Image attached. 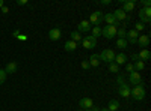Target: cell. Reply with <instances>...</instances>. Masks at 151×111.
Returning a JSON list of instances; mask_svg holds the SVG:
<instances>
[{
  "label": "cell",
  "mask_w": 151,
  "mask_h": 111,
  "mask_svg": "<svg viewBox=\"0 0 151 111\" xmlns=\"http://www.w3.org/2000/svg\"><path fill=\"white\" fill-rule=\"evenodd\" d=\"M130 96L133 98L134 101H142L144 98H145V89H144V86L142 84L134 86V87L130 90Z\"/></svg>",
  "instance_id": "6da1fadb"
},
{
  "label": "cell",
  "mask_w": 151,
  "mask_h": 111,
  "mask_svg": "<svg viewBox=\"0 0 151 111\" xmlns=\"http://www.w3.org/2000/svg\"><path fill=\"white\" fill-rule=\"evenodd\" d=\"M100 56V60H103V62H106V63H113V60H115V51L113 50H103L101 53L98 54Z\"/></svg>",
  "instance_id": "7a4b0ae2"
},
{
  "label": "cell",
  "mask_w": 151,
  "mask_h": 111,
  "mask_svg": "<svg viewBox=\"0 0 151 111\" xmlns=\"http://www.w3.org/2000/svg\"><path fill=\"white\" fill-rule=\"evenodd\" d=\"M103 17H104V14L101 11H94L92 14H91V17H89V24H94V26H98L100 23L103 21Z\"/></svg>",
  "instance_id": "3957f363"
},
{
  "label": "cell",
  "mask_w": 151,
  "mask_h": 111,
  "mask_svg": "<svg viewBox=\"0 0 151 111\" xmlns=\"http://www.w3.org/2000/svg\"><path fill=\"white\" fill-rule=\"evenodd\" d=\"M101 36H104L106 39H113L116 36V27L113 26H106L101 29Z\"/></svg>",
  "instance_id": "277c9868"
},
{
  "label": "cell",
  "mask_w": 151,
  "mask_h": 111,
  "mask_svg": "<svg viewBox=\"0 0 151 111\" xmlns=\"http://www.w3.org/2000/svg\"><path fill=\"white\" fill-rule=\"evenodd\" d=\"M82 45H83V48H86V50H92V48H95V45H97V39L94 38V36H86V38L82 41Z\"/></svg>",
  "instance_id": "5b68a950"
},
{
  "label": "cell",
  "mask_w": 151,
  "mask_h": 111,
  "mask_svg": "<svg viewBox=\"0 0 151 111\" xmlns=\"http://www.w3.org/2000/svg\"><path fill=\"white\" fill-rule=\"evenodd\" d=\"M137 38H139V33H137L134 29L125 32V41L130 44H137Z\"/></svg>",
  "instance_id": "8992f818"
},
{
  "label": "cell",
  "mask_w": 151,
  "mask_h": 111,
  "mask_svg": "<svg viewBox=\"0 0 151 111\" xmlns=\"http://www.w3.org/2000/svg\"><path fill=\"white\" fill-rule=\"evenodd\" d=\"M139 18H141V23H150L151 21V9L150 8H144V9H141V12H139Z\"/></svg>",
  "instance_id": "52a82bcc"
},
{
  "label": "cell",
  "mask_w": 151,
  "mask_h": 111,
  "mask_svg": "<svg viewBox=\"0 0 151 111\" xmlns=\"http://www.w3.org/2000/svg\"><path fill=\"white\" fill-rule=\"evenodd\" d=\"M79 105L82 110H91L94 107V101L91 99V98H82V99L79 101Z\"/></svg>",
  "instance_id": "ba28073f"
},
{
  "label": "cell",
  "mask_w": 151,
  "mask_h": 111,
  "mask_svg": "<svg viewBox=\"0 0 151 111\" xmlns=\"http://www.w3.org/2000/svg\"><path fill=\"white\" fill-rule=\"evenodd\" d=\"M89 30H91V24H89V21H88V20L80 21V24L77 26V32H79V33H86V32H89Z\"/></svg>",
  "instance_id": "9c48e42d"
},
{
  "label": "cell",
  "mask_w": 151,
  "mask_h": 111,
  "mask_svg": "<svg viewBox=\"0 0 151 111\" xmlns=\"http://www.w3.org/2000/svg\"><path fill=\"white\" fill-rule=\"evenodd\" d=\"M130 83L134 84V86L142 84V77H141V74H139V72H136V71L130 72Z\"/></svg>",
  "instance_id": "30bf717a"
},
{
  "label": "cell",
  "mask_w": 151,
  "mask_h": 111,
  "mask_svg": "<svg viewBox=\"0 0 151 111\" xmlns=\"http://www.w3.org/2000/svg\"><path fill=\"white\" fill-rule=\"evenodd\" d=\"M112 14H113V17L116 18V21H118V23H119V21H124V20H127V18H129V17H127V14H125V12H124L121 8H118L116 11H113Z\"/></svg>",
  "instance_id": "8fae6325"
},
{
  "label": "cell",
  "mask_w": 151,
  "mask_h": 111,
  "mask_svg": "<svg viewBox=\"0 0 151 111\" xmlns=\"http://www.w3.org/2000/svg\"><path fill=\"white\" fill-rule=\"evenodd\" d=\"M103 20L107 23V26H113V27H116V24H118V21H116V18L113 17V14L112 12H109V14H106L104 17H103Z\"/></svg>",
  "instance_id": "7c38bea8"
},
{
  "label": "cell",
  "mask_w": 151,
  "mask_h": 111,
  "mask_svg": "<svg viewBox=\"0 0 151 111\" xmlns=\"http://www.w3.org/2000/svg\"><path fill=\"white\" fill-rule=\"evenodd\" d=\"M118 93L119 96L122 98H130V87H129V84H122L118 87Z\"/></svg>",
  "instance_id": "4fadbf2b"
},
{
  "label": "cell",
  "mask_w": 151,
  "mask_h": 111,
  "mask_svg": "<svg viewBox=\"0 0 151 111\" xmlns=\"http://www.w3.org/2000/svg\"><path fill=\"white\" fill-rule=\"evenodd\" d=\"M113 63H116L118 66L119 65H125V63H127V56H125L124 53L115 54V60H113Z\"/></svg>",
  "instance_id": "5bb4252c"
},
{
  "label": "cell",
  "mask_w": 151,
  "mask_h": 111,
  "mask_svg": "<svg viewBox=\"0 0 151 111\" xmlns=\"http://www.w3.org/2000/svg\"><path fill=\"white\" fill-rule=\"evenodd\" d=\"M125 14L127 12H132L133 9H134V2L133 0H125V2H122V8H121Z\"/></svg>",
  "instance_id": "9a60e30c"
},
{
  "label": "cell",
  "mask_w": 151,
  "mask_h": 111,
  "mask_svg": "<svg viewBox=\"0 0 151 111\" xmlns=\"http://www.w3.org/2000/svg\"><path fill=\"white\" fill-rule=\"evenodd\" d=\"M60 30L59 29H52L48 32V38H50V41H59L60 39Z\"/></svg>",
  "instance_id": "2e32d148"
},
{
  "label": "cell",
  "mask_w": 151,
  "mask_h": 111,
  "mask_svg": "<svg viewBox=\"0 0 151 111\" xmlns=\"http://www.w3.org/2000/svg\"><path fill=\"white\" fill-rule=\"evenodd\" d=\"M100 63H101V60H100V56L98 54H91L89 56V66H94V68H97Z\"/></svg>",
  "instance_id": "e0dca14e"
},
{
  "label": "cell",
  "mask_w": 151,
  "mask_h": 111,
  "mask_svg": "<svg viewBox=\"0 0 151 111\" xmlns=\"http://www.w3.org/2000/svg\"><path fill=\"white\" fill-rule=\"evenodd\" d=\"M137 44H139L142 48L148 47V45H150V36H148V35H142V36H139V38H137Z\"/></svg>",
  "instance_id": "ac0fdd59"
},
{
  "label": "cell",
  "mask_w": 151,
  "mask_h": 111,
  "mask_svg": "<svg viewBox=\"0 0 151 111\" xmlns=\"http://www.w3.org/2000/svg\"><path fill=\"white\" fill-rule=\"evenodd\" d=\"M17 68H18V65L15 63V62H9V63L6 65V68H5V72L6 74H14V72H17Z\"/></svg>",
  "instance_id": "d6986e66"
},
{
  "label": "cell",
  "mask_w": 151,
  "mask_h": 111,
  "mask_svg": "<svg viewBox=\"0 0 151 111\" xmlns=\"http://www.w3.org/2000/svg\"><path fill=\"white\" fill-rule=\"evenodd\" d=\"M64 48H65V51H71V53H73V51H76V48H77V44H76L74 41H71V39H70V41H67V42H65Z\"/></svg>",
  "instance_id": "ffe728a7"
},
{
  "label": "cell",
  "mask_w": 151,
  "mask_h": 111,
  "mask_svg": "<svg viewBox=\"0 0 151 111\" xmlns=\"http://www.w3.org/2000/svg\"><path fill=\"white\" fill-rule=\"evenodd\" d=\"M139 56V60H142V62H145V60H150V57H151V53H150V50H147V48H144V50L137 54Z\"/></svg>",
  "instance_id": "44dd1931"
},
{
  "label": "cell",
  "mask_w": 151,
  "mask_h": 111,
  "mask_svg": "<svg viewBox=\"0 0 151 111\" xmlns=\"http://www.w3.org/2000/svg\"><path fill=\"white\" fill-rule=\"evenodd\" d=\"M70 39H71V41H74L76 44H77V42H82V33H79L77 30L73 32V33L70 35Z\"/></svg>",
  "instance_id": "7402d4cb"
},
{
  "label": "cell",
  "mask_w": 151,
  "mask_h": 111,
  "mask_svg": "<svg viewBox=\"0 0 151 111\" xmlns=\"http://www.w3.org/2000/svg\"><path fill=\"white\" fill-rule=\"evenodd\" d=\"M118 108H119V102L115 101V99H112L109 102V105H107V110L109 111H118Z\"/></svg>",
  "instance_id": "603a6c76"
},
{
  "label": "cell",
  "mask_w": 151,
  "mask_h": 111,
  "mask_svg": "<svg viewBox=\"0 0 151 111\" xmlns=\"http://www.w3.org/2000/svg\"><path fill=\"white\" fill-rule=\"evenodd\" d=\"M133 66H134V71H136V72H141V71L145 68V62L137 60V62H134V63H133Z\"/></svg>",
  "instance_id": "cb8c5ba5"
},
{
  "label": "cell",
  "mask_w": 151,
  "mask_h": 111,
  "mask_svg": "<svg viewBox=\"0 0 151 111\" xmlns=\"http://www.w3.org/2000/svg\"><path fill=\"white\" fill-rule=\"evenodd\" d=\"M127 45H129V42L125 39H116V47L118 48H122L124 50V48H127Z\"/></svg>",
  "instance_id": "d4e9b609"
},
{
  "label": "cell",
  "mask_w": 151,
  "mask_h": 111,
  "mask_svg": "<svg viewBox=\"0 0 151 111\" xmlns=\"http://www.w3.org/2000/svg\"><path fill=\"white\" fill-rule=\"evenodd\" d=\"M92 36L97 39V36H101V27L100 26H94V29H92Z\"/></svg>",
  "instance_id": "484cf974"
},
{
  "label": "cell",
  "mask_w": 151,
  "mask_h": 111,
  "mask_svg": "<svg viewBox=\"0 0 151 111\" xmlns=\"http://www.w3.org/2000/svg\"><path fill=\"white\" fill-rule=\"evenodd\" d=\"M118 39H125V29H116Z\"/></svg>",
  "instance_id": "4316f807"
},
{
  "label": "cell",
  "mask_w": 151,
  "mask_h": 111,
  "mask_svg": "<svg viewBox=\"0 0 151 111\" xmlns=\"http://www.w3.org/2000/svg\"><path fill=\"white\" fill-rule=\"evenodd\" d=\"M6 77H8V74L5 72V69H0V84H3L6 81Z\"/></svg>",
  "instance_id": "83f0119b"
},
{
  "label": "cell",
  "mask_w": 151,
  "mask_h": 111,
  "mask_svg": "<svg viewBox=\"0 0 151 111\" xmlns=\"http://www.w3.org/2000/svg\"><path fill=\"white\" fill-rule=\"evenodd\" d=\"M109 71L110 72H119V66L116 63H110L109 65Z\"/></svg>",
  "instance_id": "f1b7e54d"
},
{
  "label": "cell",
  "mask_w": 151,
  "mask_h": 111,
  "mask_svg": "<svg viewBox=\"0 0 151 111\" xmlns=\"http://www.w3.org/2000/svg\"><path fill=\"white\" fill-rule=\"evenodd\" d=\"M144 29H145V24H144V23H141V21H139V23H136V27H134V30H136L137 33H139L141 30H144Z\"/></svg>",
  "instance_id": "f546056e"
},
{
  "label": "cell",
  "mask_w": 151,
  "mask_h": 111,
  "mask_svg": "<svg viewBox=\"0 0 151 111\" xmlns=\"http://www.w3.org/2000/svg\"><path fill=\"white\" fill-rule=\"evenodd\" d=\"M125 69H127V72H129V74L134 71V66H133V63H132V62H130V63H125Z\"/></svg>",
  "instance_id": "4dcf8cb0"
},
{
  "label": "cell",
  "mask_w": 151,
  "mask_h": 111,
  "mask_svg": "<svg viewBox=\"0 0 151 111\" xmlns=\"http://www.w3.org/2000/svg\"><path fill=\"white\" fill-rule=\"evenodd\" d=\"M82 68H83L85 71H88V69L91 68V66H89V62H88V60H83V62H82Z\"/></svg>",
  "instance_id": "1f68e13d"
},
{
  "label": "cell",
  "mask_w": 151,
  "mask_h": 111,
  "mask_svg": "<svg viewBox=\"0 0 151 111\" xmlns=\"http://www.w3.org/2000/svg\"><path fill=\"white\" fill-rule=\"evenodd\" d=\"M116 83H118L119 86L125 84V81H124V77H122V75H118V78H116Z\"/></svg>",
  "instance_id": "d6a6232c"
},
{
  "label": "cell",
  "mask_w": 151,
  "mask_h": 111,
  "mask_svg": "<svg viewBox=\"0 0 151 111\" xmlns=\"http://www.w3.org/2000/svg\"><path fill=\"white\" fill-rule=\"evenodd\" d=\"M17 5H18V6H26V5H27V2H26V0H18Z\"/></svg>",
  "instance_id": "836d02e7"
},
{
  "label": "cell",
  "mask_w": 151,
  "mask_h": 111,
  "mask_svg": "<svg viewBox=\"0 0 151 111\" xmlns=\"http://www.w3.org/2000/svg\"><path fill=\"white\" fill-rule=\"evenodd\" d=\"M112 2L110 0H101V2H100V5H103V6H107V5H110Z\"/></svg>",
  "instance_id": "e575fe53"
},
{
  "label": "cell",
  "mask_w": 151,
  "mask_h": 111,
  "mask_svg": "<svg viewBox=\"0 0 151 111\" xmlns=\"http://www.w3.org/2000/svg\"><path fill=\"white\" fill-rule=\"evenodd\" d=\"M142 5H144V8H150L151 2H150V0H144V2H142Z\"/></svg>",
  "instance_id": "d590c367"
},
{
  "label": "cell",
  "mask_w": 151,
  "mask_h": 111,
  "mask_svg": "<svg viewBox=\"0 0 151 111\" xmlns=\"http://www.w3.org/2000/svg\"><path fill=\"white\" fill-rule=\"evenodd\" d=\"M132 60H133V63H134V62L139 60V56H137V54H132Z\"/></svg>",
  "instance_id": "8d00e7d4"
},
{
  "label": "cell",
  "mask_w": 151,
  "mask_h": 111,
  "mask_svg": "<svg viewBox=\"0 0 151 111\" xmlns=\"http://www.w3.org/2000/svg\"><path fill=\"white\" fill-rule=\"evenodd\" d=\"M2 12H3V14H8V12H9V9H8L6 6H3V8H2Z\"/></svg>",
  "instance_id": "74e56055"
},
{
  "label": "cell",
  "mask_w": 151,
  "mask_h": 111,
  "mask_svg": "<svg viewBox=\"0 0 151 111\" xmlns=\"http://www.w3.org/2000/svg\"><path fill=\"white\" fill-rule=\"evenodd\" d=\"M18 39H21V41H26L27 38H26V36H24V35H20V36H18Z\"/></svg>",
  "instance_id": "f35d334b"
},
{
  "label": "cell",
  "mask_w": 151,
  "mask_h": 111,
  "mask_svg": "<svg viewBox=\"0 0 151 111\" xmlns=\"http://www.w3.org/2000/svg\"><path fill=\"white\" fill-rule=\"evenodd\" d=\"M12 35H14L15 36V38H18V36H20V30H15L14 33H12Z\"/></svg>",
  "instance_id": "ab89813d"
},
{
  "label": "cell",
  "mask_w": 151,
  "mask_h": 111,
  "mask_svg": "<svg viewBox=\"0 0 151 111\" xmlns=\"http://www.w3.org/2000/svg\"><path fill=\"white\" fill-rule=\"evenodd\" d=\"M91 111H100V108H98V107H95V105H94V107H92V108H91Z\"/></svg>",
  "instance_id": "60d3db41"
},
{
  "label": "cell",
  "mask_w": 151,
  "mask_h": 111,
  "mask_svg": "<svg viewBox=\"0 0 151 111\" xmlns=\"http://www.w3.org/2000/svg\"><path fill=\"white\" fill-rule=\"evenodd\" d=\"M3 6H5V3H3V0H0V9H2Z\"/></svg>",
  "instance_id": "b9f144b4"
},
{
  "label": "cell",
  "mask_w": 151,
  "mask_h": 111,
  "mask_svg": "<svg viewBox=\"0 0 151 111\" xmlns=\"http://www.w3.org/2000/svg\"><path fill=\"white\" fill-rule=\"evenodd\" d=\"M100 111H109V110H107V107H106V108H101V110H100Z\"/></svg>",
  "instance_id": "7bdbcfd3"
},
{
  "label": "cell",
  "mask_w": 151,
  "mask_h": 111,
  "mask_svg": "<svg viewBox=\"0 0 151 111\" xmlns=\"http://www.w3.org/2000/svg\"><path fill=\"white\" fill-rule=\"evenodd\" d=\"M82 111H91V110H82Z\"/></svg>",
  "instance_id": "ee69618b"
},
{
  "label": "cell",
  "mask_w": 151,
  "mask_h": 111,
  "mask_svg": "<svg viewBox=\"0 0 151 111\" xmlns=\"http://www.w3.org/2000/svg\"><path fill=\"white\" fill-rule=\"evenodd\" d=\"M77 111H82V110H77Z\"/></svg>",
  "instance_id": "f6af8a7d"
}]
</instances>
